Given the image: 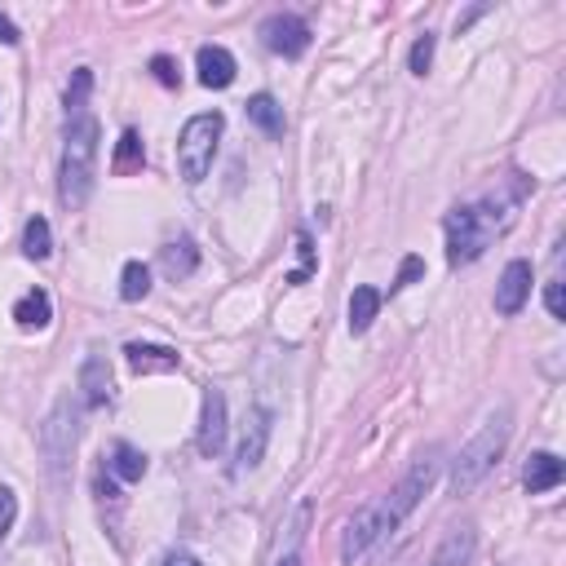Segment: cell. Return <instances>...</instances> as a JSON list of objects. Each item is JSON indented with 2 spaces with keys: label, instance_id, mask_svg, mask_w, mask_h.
Returning a JSON list of instances; mask_svg holds the SVG:
<instances>
[{
  "label": "cell",
  "instance_id": "8",
  "mask_svg": "<svg viewBox=\"0 0 566 566\" xmlns=\"http://www.w3.org/2000/svg\"><path fill=\"white\" fill-rule=\"evenodd\" d=\"M394 527H390V518H385V509H381V501H372V505H364L359 514H354L349 522H345V536H341V557L345 562H354V557H364L377 540H385Z\"/></svg>",
  "mask_w": 566,
  "mask_h": 566
},
{
  "label": "cell",
  "instance_id": "18",
  "mask_svg": "<svg viewBox=\"0 0 566 566\" xmlns=\"http://www.w3.org/2000/svg\"><path fill=\"white\" fill-rule=\"evenodd\" d=\"M160 266H164L169 279H190L195 266H199V248H195V239H190V235L169 239V244L160 248Z\"/></svg>",
  "mask_w": 566,
  "mask_h": 566
},
{
  "label": "cell",
  "instance_id": "6",
  "mask_svg": "<svg viewBox=\"0 0 566 566\" xmlns=\"http://www.w3.org/2000/svg\"><path fill=\"white\" fill-rule=\"evenodd\" d=\"M439 478V452H424L407 473H403V482L385 495V501H381V509H385V518H390V527L398 531V522L420 505V495L424 491H430V482Z\"/></svg>",
  "mask_w": 566,
  "mask_h": 566
},
{
  "label": "cell",
  "instance_id": "12",
  "mask_svg": "<svg viewBox=\"0 0 566 566\" xmlns=\"http://www.w3.org/2000/svg\"><path fill=\"white\" fill-rule=\"evenodd\" d=\"M531 283H536L531 261H522V257L509 261L505 274H501V283H495V315H505V319L522 315V306L531 302Z\"/></svg>",
  "mask_w": 566,
  "mask_h": 566
},
{
  "label": "cell",
  "instance_id": "4",
  "mask_svg": "<svg viewBox=\"0 0 566 566\" xmlns=\"http://www.w3.org/2000/svg\"><path fill=\"white\" fill-rule=\"evenodd\" d=\"M222 111H204V115H190L182 137H177V169L190 186H199L212 169V160H218V142H222Z\"/></svg>",
  "mask_w": 566,
  "mask_h": 566
},
{
  "label": "cell",
  "instance_id": "23",
  "mask_svg": "<svg viewBox=\"0 0 566 566\" xmlns=\"http://www.w3.org/2000/svg\"><path fill=\"white\" fill-rule=\"evenodd\" d=\"M14 319H19V328H49V319H53V302H49V293H45V288L23 293V297L14 302Z\"/></svg>",
  "mask_w": 566,
  "mask_h": 566
},
{
  "label": "cell",
  "instance_id": "20",
  "mask_svg": "<svg viewBox=\"0 0 566 566\" xmlns=\"http://www.w3.org/2000/svg\"><path fill=\"white\" fill-rule=\"evenodd\" d=\"M147 164V147H142V133L137 128H124L120 142H115V156H111V173L128 177V173H142Z\"/></svg>",
  "mask_w": 566,
  "mask_h": 566
},
{
  "label": "cell",
  "instance_id": "9",
  "mask_svg": "<svg viewBox=\"0 0 566 566\" xmlns=\"http://www.w3.org/2000/svg\"><path fill=\"white\" fill-rule=\"evenodd\" d=\"M257 36H261V45H266L270 53H279V58H302V53L310 49V23L297 19V14H270Z\"/></svg>",
  "mask_w": 566,
  "mask_h": 566
},
{
  "label": "cell",
  "instance_id": "11",
  "mask_svg": "<svg viewBox=\"0 0 566 566\" xmlns=\"http://www.w3.org/2000/svg\"><path fill=\"white\" fill-rule=\"evenodd\" d=\"M195 447L204 460H218L226 447V394L222 390H208L204 394V411H199V434Z\"/></svg>",
  "mask_w": 566,
  "mask_h": 566
},
{
  "label": "cell",
  "instance_id": "15",
  "mask_svg": "<svg viewBox=\"0 0 566 566\" xmlns=\"http://www.w3.org/2000/svg\"><path fill=\"white\" fill-rule=\"evenodd\" d=\"M124 354H128V368H133L137 377H147V372H173V368L182 364L177 349H169V345H147V341H128Z\"/></svg>",
  "mask_w": 566,
  "mask_h": 566
},
{
  "label": "cell",
  "instance_id": "17",
  "mask_svg": "<svg viewBox=\"0 0 566 566\" xmlns=\"http://www.w3.org/2000/svg\"><path fill=\"white\" fill-rule=\"evenodd\" d=\"M562 478H566V465H562L553 452H536V456L527 460V469H522V487H527V495H544V491L562 487Z\"/></svg>",
  "mask_w": 566,
  "mask_h": 566
},
{
  "label": "cell",
  "instance_id": "10",
  "mask_svg": "<svg viewBox=\"0 0 566 566\" xmlns=\"http://www.w3.org/2000/svg\"><path fill=\"white\" fill-rule=\"evenodd\" d=\"M270 430H274V416H270L266 407H253V411H248V424H244V434H239V452H235V478L253 473V469L266 460Z\"/></svg>",
  "mask_w": 566,
  "mask_h": 566
},
{
  "label": "cell",
  "instance_id": "24",
  "mask_svg": "<svg viewBox=\"0 0 566 566\" xmlns=\"http://www.w3.org/2000/svg\"><path fill=\"white\" fill-rule=\"evenodd\" d=\"M147 293H151V270L142 266V261H124V270H120V297L124 302H147Z\"/></svg>",
  "mask_w": 566,
  "mask_h": 566
},
{
  "label": "cell",
  "instance_id": "29",
  "mask_svg": "<svg viewBox=\"0 0 566 566\" xmlns=\"http://www.w3.org/2000/svg\"><path fill=\"white\" fill-rule=\"evenodd\" d=\"M151 76H156L164 89H177V85H182V71H177V62H173L169 53H156V58H151Z\"/></svg>",
  "mask_w": 566,
  "mask_h": 566
},
{
  "label": "cell",
  "instance_id": "16",
  "mask_svg": "<svg viewBox=\"0 0 566 566\" xmlns=\"http://www.w3.org/2000/svg\"><path fill=\"white\" fill-rule=\"evenodd\" d=\"M473 553H478V531L473 527H452L443 536V544L434 549L430 566H473Z\"/></svg>",
  "mask_w": 566,
  "mask_h": 566
},
{
  "label": "cell",
  "instance_id": "13",
  "mask_svg": "<svg viewBox=\"0 0 566 566\" xmlns=\"http://www.w3.org/2000/svg\"><path fill=\"white\" fill-rule=\"evenodd\" d=\"M76 390H81V403H85L89 411H98V407L111 403L115 385H111V364H107V354H89V359L81 364V381H76Z\"/></svg>",
  "mask_w": 566,
  "mask_h": 566
},
{
  "label": "cell",
  "instance_id": "32",
  "mask_svg": "<svg viewBox=\"0 0 566 566\" xmlns=\"http://www.w3.org/2000/svg\"><path fill=\"white\" fill-rule=\"evenodd\" d=\"M544 306L553 319H566V297H562V279H549V288H544Z\"/></svg>",
  "mask_w": 566,
  "mask_h": 566
},
{
  "label": "cell",
  "instance_id": "33",
  "mask_svg": "<svg viewBox=\"0 0 566 566\" xmlns=\"http://www.w3.org/2000/svg\"><path fill=\"white\" fill-rule=\"evenodd\" d=\"M160 566H204V562H199L195 553H186V549H177V553H169V557L160 562Z\"/></svg>",
  "mask_w": 566,
  "mask_h": 566
},
{
  "label": "cell",
  "instance_id": "21",
  "mask_svg": "<svg viewBox=\"0 0 566 566\" xmlns=\"http://www.w3.org/2000/svg\"><path fill=\"white\" fill-rule=\"evenodd\" d=\"M244 111H248V120H253L266 137H283V128H288V120H283V107H279L270 94H253V98L244 102Z\"/></svg>",
  "mask_w": 566,
  "mask_h": 566
},
{
  "label": "cell",
  "instance_id": "5",
  "mask_svg": "<svg viewBox=\"0 0 566 566\" xmlns=\"http://www.w3.org/2000/svg\"><path fill=\"white\" fill-rule=\"evenodd\" d=\"M76 439H81L76 407H71V398H62V403L49 411L45 430H40V452H45V465H49L53 482L66 478V460H71V452H76Z\"/></svg>",
  "mask_w": 566,
  "mask_h": 566
},
{
  "label": "cell",
  "instance_id": "28",
  "mask_svg": "<svg viewBox=\"0 0 566 566\" xmlns=\"http://www.w3.org/2000/svg\"><path fill=\"white\" fill-rule=\"evenodd\" d=\"M14 522H19V495H14L10 487H0V544L10 540Z\"/></svg>",
  "mask_w": 566,
  "mask_h": 566
},
{
  "label": "cell",
  "instance_id": "27",
  "mask_svg": "<svg viewBox=\"0 0 566 566\" xmlns=\"http://www.w3.org/2000/svg\"><path fill=\"white\" fill-rule=\"evenodd\" d=\"M434 49H439V36L434 32H420L411 53H407V66H411V76H424V71L434 66Z\"/></svg>",
  "mask_w": 566,
  "mask_h": 566
},
{
  "label": "cell",
  "instance_id": "35",
  "mask_svg": "<svg viewBox=\"0 0 566 566\" xmlns=\"http://www.w3.org/2000/svg\"><path fill=\"white\" fill-rule=\"evenodd\" d=\"M482 14H491V5H473L469 14H460V19H456V32H465V27H469L473 19H482Z\"/></svg>",
  "mask_w": 566,
  "mask_h": 566
},
{
  "label": "cell",
  "instance_id": "30",
  "mask_svg": "<svg viewBox=\"0 0 566 566\" xmlns=\"http://www.w3.org/2000/svg\"><path fill=\"white\" fill-rule=\"evenodd\" d=\"M420 274H424V261H420L416 253H407V257H403V266H398V279L390 283V293H403V288H407V283H416Z\"/></svg>",
  "mask_w": 566,
  "mask_h": 566
},
{
  "label": "cell",
  "instance_id": "31",
  "mask_svg": "<svg viewBox=\"0 0 566 566\" xmlns=\"http://www.w3.org/2000/svg\"><path fill=\"white\" fill-rule=\"evenodd\" d=\"M297 248H302V270H293L288 283H306V274L315 270V248H310V235H306V231L297 235Z\"/></svg>",
  "mask_w": 566,
  "mask_h": 566
},
{
  "label": "cell",
  "instance_id": "26",
  "mask_svg": "<svg viewBox=\"0 0 566 566\" xmlns=\"http://www.w3.org/2000/svg\"><path fill=\"white\" fill-rule=\"evenodd\" d=\"M23 253H27L32 261H45V257L53 253V231H49L45 218H32V222H27V231H23Z\"/></svg>",
  "mask_w": 566,
  "mask_h": 566
},
{
  "label": "cell",
  "instance_id": "14",
  "mask_svg": "<svg viewBox=\"0 0 566 566\" xmlns=\"http://www.w3.org/2000/svg\"><path fill=\"white\" fill-rule=\"evenodd\" d=\"M195 71H199V85L204 89H231L235 85V53L222 45H199L195 53Z\"/></svg>",
  "mask_w": 566,
  "mask_h": 566
},
{
  "label": "cell",
  "instance_id": "19",
  "mask_svg": "<svg viewBox=\"0 0 566 566\" xmlns=\"http://www.w3.org/2000/svg\"><path fill=\"white\" fill-rule=\"evenodd\" d=\"M381 293L377 288H368V283H364V288H354L349 293V306H345V315H349V332L354 336H364L372 323H377V315H381Z\"/></svg>",
  "mask_w": 566,
  "mask_h": 566
},
{
  "label": "cell",
  "instance_id": "1",
  "mask_svg": "<svg viewBox=\"0 0 566 566\" xmlns=\"http://www.w3.org/2000/svg\"><path fill=\"white\" fill-rule=\"evenodd\" d=\"M522 199H527V182L514 177V182H505L501 190H491V195L478 199V204H456L447 218H443V231H447V261H452V266L478 261L495 239H501V235L518 222Z\"/></svg>",
  "mask_w": 566,
  "mask_h": 566
},
{
  "label": "cell",
  "instance_id": "34",
  "mask_svg": "<svg viewBox=\"0 0 566 566\" xmlns=\"http://www.w3.org/2000/svg\"><path fill=\"white\" fill-rule=\"evenodd\" d=\"M23 36H19V27H14V19H5L0 14V45H19Z\"/></svg>",
  "mask_w": 566,
  "mask_h": 566
},
{
  "label": "cell",
  "instance_id": "22",
  "mask_svg": "<svg viewBox=\"0 0 566 566\" xmlns=\"http://www.w3.org/2000/svg\"><path fill=\"white\" fill-rule=\"evenodd\" d=\"M102 460H107V473L120 478V482H142V473H147V456H142L133 443H115L111 456H102Z\"/></svg>",
  "mask_w": 566,
  "mask_h": 566
},
{
  "label": "cell",
  "instance_id": "2",
  "mask_svg": "<svg viewBox=\"0 0 566 566\" xmlns=\"http://www.w3.org/2000/svg\"><path fill=\"white\" fill-rule=\"evenodd\" d=\"M98 142H102V128H98V115L85 111L76 120H66V137H62V164H58V195L71 212H81L94 195V182H98Z\"/></svg>",
  "mask_w": 566,
  "mask_h": 566
},
{
  "label": "cell",
  "instance_id": "3",
  "mask_svg": "<svg viewBox=\"0 0 566 566\" xmlns=\"http://www.w3.org/2000/svg\"><path fill=\"white\" fill-rule=\"evenodd\" d=\"M509 407H501L495 416H487L482 420V430L460 447V456H456V465H452V491L456 495H465V491H473L487 473H491V465L501 460V452H505V443H509Z\"/></svg>",
  "mask_w": 566,
  "mask_h": 566
},
{
  "label": "cell",
  "instance_id": "25",
  "mask_svg": "<svg viewBox=\"0 0 566 566\" xmlns=\"http://www.w3.org/2000/svg\"><path fill=\"white\" fill-rule=\"evenodd\" d=\"M89 94H94V71L81 66L76 76H71V85H66V120H76V115L89 111Z\"/></svg>",
  "mask_w": 566,
  "mask_h": 566
},
{
  "label": "cell",
  "instance_id": "7",
  "mask_svg": "<svg viewBox=\"0 0 566 566\" xmlns=\"http://www.w3.org/2000/svg\"><path fill=\"white\" fill-rule=\"evenodd\" d=\"M310 501H302L288 518L279 522L270 549H266V562L261 566H302V549H306V531H310Z\"/></svg>",
  "mask_w": 566,
  "mask_h": 566
}]
</instances>
